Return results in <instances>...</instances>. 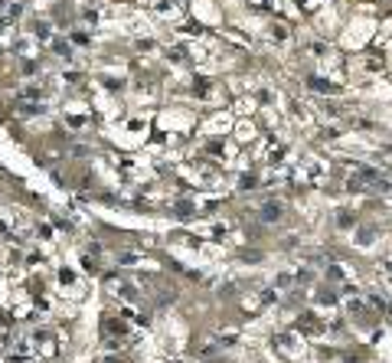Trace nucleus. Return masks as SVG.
I'll return each mask as SVG.
<instances>
[{"mask_svg": "<svg viewBox=\"0 0 392 363\" xmlns=\"http://www.w3.org/2000/svg\"><path fill=\"white\" fill-rule=\"evenodd\" d=\"M278 216H281L278 206H265V219H278Z\"/></svg>", "mask_w": 392, "mask_h": 363, "instance_id": "nucleus-1", "label": "nucleus"}]
</instances>
